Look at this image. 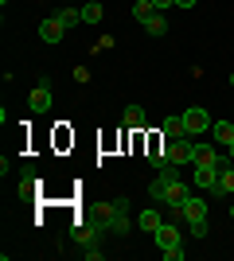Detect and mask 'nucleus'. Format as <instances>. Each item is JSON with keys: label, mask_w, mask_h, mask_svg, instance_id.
<instances>
[{"label": "nucleus", "mask_w": 234, "mask_h": 261, "mask_svg": "<svg viewBox=\"0 0 234 261\" xmlns=\"http://www.w3.org/2000/svg\"><path fill=\"white\" fill-rule=\"evenodd\" d=\"M184 222H207V199L203 195L184 199Z\"/></svg>", "instance_id": "obj_6"}, {"label": "nucleus", "mask_w": 234, "mask_h": 261, "mask_svg": "<svg viewBox=\"0 0 234 261\" xmlns=\"http://www.w3.org/2000/svg\"><path fill=\"white\" fill-rule=\"evenodd\" d=\"M51 101H55V98H51V78H39V86L28 94V106H32V113H47Z\"/></svg>", "instance_id": "obj_2"}, {"label": "nucleus", "mask_w": 234, "mask_h": 261, "mask_svg": "<svg viewBox=\"0 0 234 261\" xmlns=\"http://www.w3.org/2000/svg\"><path fill=\"white\" fill-rule=\"evenodd\" d=\"M152 242H156V250H164V246H176V242H184V230H179V222H160V226L152 230Z\"/></svg>", "instance_id": "obj_4"}, {"label": "nucleus", "mask_w": 234, "mask_h": 261, "mask_svg": "<svg viewBox=\"0 0 234 261\" xmlns=\"http://www.w3.org/2000/svg\"><path fill=\"white\" fill-rule=\"evenodd\" d=\"M191 164H226V156H219L211 144H203L199 137L191 141Z\"/></svg>", "instance_id": "obj_7"}, {"label": "nucleus", "mask_w": 234, "mask_h": 261, "mask_svg": "<svg viewBox=\"0 0 234 261\" xmlns=\"http://www.w3.org/2000/svg\"><path fill=\"white\" fill-rule=\"evenodd\" d=\"M55 20L70 32V28H78V23H82V12H74V8H59V12H55Z\"/></svg>", "instance_id": "obj_15"}, {"label": "nucleus", "mask_w": 234, "mask_h": 261, "mask_svg": "<svg viewBox=\"0 0 234 261\" xmlns=\"http://www.w3.org/2000/svg\"><path fill=\"white\" fill-rule=\"evenodd\" d=\"M121 121H125V129H133V133H141V129H145V109H141V106H125Z\"/></svg>", "instance_id": "obj_13"}, {"label": "nucleus", "mask_w": 234, "mask_h": 261, "mask_svg": "<svg viewBox=\"0 0 234 261\" xmlns=\"http://www.w3.org/2000/svg\"><path fill=\"white\" fill-rule=\"evenodd\" d=\"M82 257H86V261H101V246H98V242L82 246Z\"/></svg>", "instance_id": "obj_20"}, {"label": "nucleus", "mask_w": 234, "mask_h": 261, "mask_svg": "<svg viewBox=\"0 0 234 261\" xmlns=\"http://www.w3.org/2000/svg\"><path fill=\"white\" fill-rule=\"evenodd\" d=\"M219 172H223V164H195V187H203L211 195L219 187Z\"/></svg>", "instance_id": "obj_3"}, {"label": "nucleus", "mask_w": 234, "mask_h": 261, "mask_svg": "<svg viewBox=\"0 0 234 261\" xmlns=\"http://www.w3.org/2000/svg\"><path fill=\"white\" fill-rule=\"evenodd\" d=\"M82 23H101V4L98 0H90L86 8H82Z\"/></svg>", "instance_id": "obj_18"}, {"label": "nucleus", "mask_w": 234, "mask_h": 261, "mask_svg": "<svg viewBox=\"0 0 234 261\" xmlns=\"http://www.w3.org/2000/svg\"><path fill=\"white\" fill-rule=\"evenodd\" d=\"M164 137H168V141L188 137V133H184V117H164Z\"/></svg>", "instance_id": "obj_16"}, {"label": "nucleus", "mask_w": 234, "mask_h": 261, "mask_svg": "<svg viewBox=\"0 0 234 261\" xmlns=\"http://www.w3.org/2000/svg\"><path fill=\"white\" fill-rule=\"evenodd\" d=\"M164 261H184V242H176V246H164Z\"/></svg>", "instance_id": "obj_19"}, {"label": "nucleus", "mask_w": 234, "mask_h": 261, "mask_svg": "<svg viewBox=\"0 0 234 261\" xmlns=\"http://www.w3.org/2000/svg\"><path fill=\"white\" fill-rule=\"evenodd\" d=\"M110 234H129V199H113V222Z\"/></svg>", "instance_id": "obj_8"}, {"label": "nucleus", "mask_w": 234, "mask_h": 261, "mask_svg": "<svg viewBox=\"0 0 234 261\" xmlns=\"http://www.w3.org/2000/svg\"><path fill=\"white\" fill-rule=\"evenodd\" d=\"M211 137H215V144H234V121H215L211 125Z\"/></svg>", "instance_id": "obj_12"}, {"label": "nucleus", "mask_w": 234, "mask_h": 261, "mask_svg": "<svg viewBox=\"0 0 234 261\" xmlns=\"http://www.w3.org/2000/svg\"><path fill=\"white\" fill-rule=\"evenodd\" d=\"M226 160H234V144H226Z\"/></svg>", "instance_id": "obj_26"}, {"label": "nucleus", "mask_w": 234, "mask_h": 261, "mask_svg": "<svg viewBox=\"0 0 234 261\" xmlns=\"http://www.w3.org/2000/svg\"><path fill=\"white\" fill-rule=\"evenodd\" d=\"M230 218H234V203H230Z\"/></svg>", "instance_id": "obj_28"}, {"label": "nucleus", "mask_w": 234, "mask_h": 261, "mask_svg": "<svg viewBox=\"0 0 234 261\" xmlns=\"http://www.w3.org/2000/svg\"><path fill=\"white\" fill-rule=\"evenodd\" d=\"M179 8H195V0H176Z\"/></svg>", "instance_id": "obj_25"}, {"label": "nucleus", "mask_w": 234, "mask_h": 261, "mask_svg": "<svg viewBox=\"0 0 234 261\" xmlns=\"http://www.w3.org/2000/svg\"><path fill=\"white\" fill-rule=\"evenodd\" d=\"M230 90H234V70H230Z\"/></svg>", "instance_id": "obj_27"}, {"label": "nucleus", "mask_w": 234, "mask_h": 261, "mask_svg": "<svg viewBox=\"0 0 234 261\" xmlns=\"http://www.w3.org/2000/svg\"><path fill=\"white\" fill-rule=\"evenodd\" d=\"M152 12H156V4H152V0H133V20H141V23H145L148 16H152Z\"/></svg>", "instance_id": "obj_17"}, {"label": "nucleus", "mask_w": 234, "mask_h": 261, "mask_svg": "<svg viewBox=\"0 0 234 261\" xmlns=\"http://www.w3.org/2000/svg\"><path fill=\"white\" fill-rule=\"evenodd\" d=\"M145 32H148V35H164V32H168L164 12H152V16H148V20H145Z\"/></svg>", "instance_id": "obj_14"}, {"label": "nucleus", "mask_w": 234, "mask_h": 261, "mask_svg": "<svg viewBox=\"0 0 234 261\" xmlns=\"http://www.w3.org/2000/svg\"><path fill=\"white\" fill-rule=\"evenodd\" d=\"M74 82H82V86H86V82H90V66H74Z\"/></svg>", "instance_id": "obj_22"}, {"label": "nucleus", "mask_w": 234, "mask_h": 261, "mask_svg": "<svg viewBox=\"0 0 234 261\" xmlns=\"http://www.w3.org/2000/svg\"><path fill=\"white\" fill-rule=\"evenodd\" d=\"M207 199H234V164H223V172H219V187H215Z\"/></svg>", "instance_id": "obj_9"}, {"label": "nucleus", "mask_w": 234, "mask_h": 261, "mask_svg": "<svg viewBox=\"0 0 234 261\" xmlns=\"http://www.w3.org/2000/svg\"><path fill=\"white\" fill-rule=\"evenodd\" d=\"M160 222H164V215H160V207H145V211H141V215H137V226L145 230V234H152V230L160 226Z\"/></svg>", "instance_id": "obj_11"}, {"label": "nucleus", "mask_w": 234, "mask_h": 261, "mask_svg": "<svg viewBox=\"0 0 234 261\" xmlns=\"http://www.w3.org/2000/svg\"><path fill=\"white\" fill-rule=\"evenodd\" d=\"M152 4H156V12H168L172 4H176V0H152Z\"/></svg>", "instance_id": "obj_24"}, {"label": "nucleus", "mask_w": 234, "mask_h": 261, "mask_svg": "<svg viewBox=\"0 0 234 261\" xmlns=\"http://www.w3.org/2000/svg\"><path fill=\"white\" fill-rule=\"evenodd\" d=\"M191 141H195V137H176V141H168V160L176 164H191Z\"/></svg>", "instance_id": "obj_5"}, {"label": "nucleus", "mask_w": 234, "mask_h": 261, "mask_svg": "<svg viewBox=\"0 0 234 261\" xmlns=\"http://www.w3.org/2000/svg\"><path fill=\"white\" fill-rule=\"evenodd\" d=\"M179 117H184V133H188V137H203V133H211V125H215L211 113L203 106H188Z\"/></svg>", "instance_id": "obj_1"}, {"label": "nucleus", "mask_w": 234, "mask_h": 261, "mask_svg": "<svg viewBox=\"0 0 234 261\" xmlns=\"http://www.w3.org/2000/svg\"><path fill=\"white\" fill-rule=\"evenodd\" d=\"M188 234L191 238H207V222H188Z\"/></svg>", "instance_id": "obj_21"}, {"label": "nucleus", "mask_w": 234, "mask_h": 261, "mask_svg": "<svg viewBox=\"0 0 234 261\" xmlns=\"http://www.w3.org/2000/svg\"><path fill=\"white\" fill-rule=\"evenodd\" d=\"M110 47H113V35H101L98 43H94V51H110Z\"/></svg>", "instance_id": "obj_23"}, {"label": "nucleus", "mask_w": 234, "mask_h": 261, "mask_svg": "<svg viewBox=\"0 0 234 261\" xmlns=\"http://www.w3.org/2000/svg\"><path fill=\"white\" fill-rule=\"evenodd\" d=\"M63 35H67V28H63V23L55 20V16H47L43 23H39V39H43V43H63Z\"/></svg>", "instance_id": "obj_10"}]
</instances>
